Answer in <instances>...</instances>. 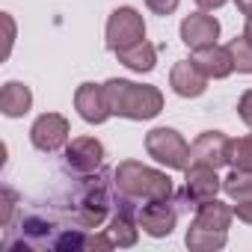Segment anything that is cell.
Wrapping results in <instances>:
<instances>
[{"instance_id":"cell-11","label":"cell","mask_w":252,"mask_h":252,"mask_svg":"<svg viewBox=\"0 0 252 252\" xmlns=\"http://www.w3.org/2000/svg\"><path fill=\"white\" fill-rule=\"evenodd\" d=\"M175 220H178V211L172 208L169 199H155V202H146L137 214V222L146 234L152 237H166L172 234L175 228Z\"/></svg>"},{"instance_id":"cell-21","label":"cell","mask_w":252,"mask_h":252,"mask_svg":"<svg viewBox=\"0 0 252 252\" xmlns=\"http://www.w3.org/2000/svg\"><path fill=\"white\" fill-rule=\"evenodd\" d=\"M228 51H231V60H234V68L240 74H252V45L243 39V36H234L228 42Z\"/></svg>"},{"instance_id":"cell-23","label":"cell","mask_w":252,"mask_h":252,"mask_svg":"<svg viewBox=\"0 0 252 252\" xmlns=\"http://www.w3.org/2000/svg\"><path fill=\"white\" fill-rule=\"evenodd\" d=\"M181 0H146V6L155 12V15H172L178 9Z\"/></svg>"},{"instance_id":"cell-3","label":"cell","mask_w":252,"mask_h":252,"mask_svg":"<svg viewBox=\"0 0 252 252\" xmlns=\"http://www.w3.org/2000/svg\"><path fill=\"white\" fill-rule=\"evenodd\" d=\"M231 217H234V208L211 199L205 205H199L190 228H187V249L193 252H214V249H222L225 240H228V225H231Z\"/></svg>"},{"instance_id":"cell-17","label":"cell","mask_w":252,"mask_h":252,"mask_svg":"<svg viewBox=\"0 0 252 252\" xmlns=\"http://www.w3.org/2000/svg\"><path fill=\"white\" fill-rule=\"evenodd\" d=\"M131 205H134V202H125V199H122V211L110 220V228H107V234L113 237V243H116L119 249L134 246L137 237H140V231H137L140 222H134V217H131Z\"/></svg>"},{"instance_id":"cell-9","label":"cell","mask_w":252,"mask_h":252,"mask_svg":"<svg viewBox=\"0 0 252 252\" xmlns=\"http://www.w3.org/2000/svg\"><path fill=\"white\" fill-rule=\"evenodd\" d=\"M228 146H231V140L222 131H205L190 146V163H202V166L220 169V166L228 163Z\"/></svg>"},{"instance_id":"cell-7","label":"cell","mask_w":252,"mask_h":252,"mask_svg":"<svg viewBox=\"0 0 252 252\" xmlns=\"http://www.w3.org/2000/svg\"><path fill=\"white\" fill-rule=\"evenodd\" d=\"M68 119L60 116V113H45L33 122V128H30V140L39 152H60L63 146H68Z\"/></svg>"},{"instance_id":"cell-16","label":"cell","mask_w":252,"mask_h":252,"mask_svg":"<svg viewBox=\"0 0 252 252\" xmlns=\"http://www.w3.org/2000/svg\"><path fill=\"white\" fill-rule=\"evenodd\" d=\"M30 107H33V92H30V86H24V83H18V80H9V83L3 86V92H0V113L9 116V119H18V116L30 113Z\"/></svg>"},{"instance_id":"cell-8","label":"cell","mask_w":252,"mask_h":252,"mask_svg":"<svg viewBox=\"0 0 252 252\" xmlns=\"http://www.w3.org/2000/svg\"><path fill=\"white\" fill-rule=\"evenodd\" d=\"M104 166V146L95 137H77L65 146V169L74 175H95Z\"/></svg>"},{"instance_id":"cell-6","label":"cell","mask_w":252,"mask_h":252,"mask_svg":"<svg viewBox=\"0 0 252 252\" xmlns=\"http://www.w3.org/2000/svg\"><path fill=\"white\" fill-rule=\"evenodd\" d=\"M143 39H146V24H143V15L134 6L113 9V15L107 21V48L113 54L122 51V48H131Z\"/></svg>"},{"instance_id":"cell-15","label":"cell","mask_w":252,"mask_h":252,"mask_svg":"<svg viewBox=\"0 0 252 252\" xmlns=\"http://www.w3.org/2000/svg\"><path fill=\"white\" fill-rule=\"evenodd\" d=\"M193 63H196V65H199L211 80H222V77H228V74L234 71V60H231L228 45H225V48H220V45L202 48V51H196Z\"/></svg>"},{"instance_id":"cell-2","label":"cell","mask_w":252,"mask_h":252,"mask_svg":"<svg viewBox=\"0 0 252 252\" xmlns=\"http://www.w3.org/2000/svg\"><path fill=\"white\" fill-rule=\"evenodd\" d=\"M107 101H110V113L122 116V119H134V122H146L155 119L163 110V95L158 86H143L134 80H122L113 77L104 83Z\"/></svg>"},{"instance_id":"cell-13","label":"cell","mask_w":252,"mask_h":252,"mask_svg":"<svg viewBox=\"0 0 252 252\" xmlns=\"http://www.w3.org/2000/svg\"><path fill=\"white\" fill-rule=\"evenodd\" d=\"M74 107H77L80 119L89 122V125H101V122H107V119L113 116V113H110L107 92H104V86H98V83H80L77 92H74Z\"/></svg>"},{"instance_id":"cell-5","label":"cell","mask_w":252,"mask_h":252,"mask_svg":"<svg viewBox=\"0 0 252 252\" xmlns=\"http://www.w3.org/2000/svg\"><path fill=\"white\" fill-rule=\"evenodd\" d=\"M146 152L166 169H187L190 166V146L175 128H155L146 134Z\"/></svg>"},{"instance_id":"cell-12","label":"cell","mask_w":252,"mask_h":252,"mask_svg":"<svg viewBox=\"0 0 252 252\" xmlns=\"http://www.w3.org/2000/svg\"><path fill=\"white\" fill-rule=\"evenodd\" d=\"M217 36H220V21L208 12H193L181 21V42L193 51L217 45Z\"/></svg>"},{"instance_id":"cell-28","label":"cell","mask_w":252,"mask_h":252,"mask_svg":"<svg viewBox=\"0 0 252 252\" xmlns=\"http://www.w3.org/2000/svg\"><path fill=\"white\" fill-rule=\"evenodd\" d=\"M237 9L243 12V18H252V0H237Z\"/></svg>"},{"instance_id":"cell-20","label":"cell","mask_w":252,"mask_h":252,"mask_svg":"<svg viewBox=\"0 0 252 252\" xmlns=\"http://www.w3.org/2000/svg\"><path fill=\"white\" fill-rule=\"evenodd\" d=\"M228 163L234 169H252V137L231 140V146H228Z\"/></svg>"},{"instance_id":"cell-29","label":"cell","mask_w":252,"mask_h":252,"mask_svg":"<svg viewBox=\"0 0 252 252\" xmlns=\"http://www.w3.org/2000/svg\"><path fill=\"white\" fill-rule=\"evenodd\" d=\"M243 39L252 45V18H246V27H243Z\"/></svg>"},{"instance_id":"cell-26","label":"cell","mask_w":252,"mask_h":252,"mask_svg":"<svg viewBox=\"0 0 252 252\" xmlns=\"http://www.w3.org/2000/svg\"><path fill=\"white\" fill-rule=\"evenodd\" d=\"M234 217H237L240 222L252 225V199H246V202H237V205H234Z\"/></svg>"},{"instance_id":"cell-24","label":"cell","mask_w":252,"mask_h":252,"mask_svg":"<svg viewBox=\"0 0 252 252\" xmlns=\"http://www.w3.org/2000/svg\"><path fill=\"white\" fill-rule=\"evenodd\" d=\"M12 211H15V193H12L9 187H3V228H9Z\"/></svg>"},{"instance_id":"cell-25","label":"cell","mask_w":252,"mask_h":252,"mask_svg":"<svg viewBox=\"0 0 252 252\" xmlns=\"http://www.w3.org/2000/svg\"><path fill=\"white\" fill-rule=\"evenodd\" d=\"M0 21H3V27H6V48H3V57H9L12 42H15V21H12V15H9V12L0 15Z\"/></svg>"},{"instance_id":"cell-10","label":"cell","mask_w":252,"mask_h":252,"mask_svg":"<svg viewBox=\"0 0 252 252\" xmlns=\"http://www.w3.org/2000/svg\"><path fill=\"white\" fill-rule=\"evenodd\" d=\"M184 172H187V178H184V181H187V184H184V199H187V202H193V205L199 208V205L217 199V193H220V187H222V181L217 178V169L202 166V163H190Z\"/></svg>"},{"instance_id":"cell-22","label":"cell","mask_w":252,"mask_h":252,"mask_svg":"<svg viewBox=\"0 0 252 252\" xmlns=\"http://www.w3.org/2000/svg\"><path fill=\"white\" fill-rule=\"evenodd\" d=\"M237 116L243 119V125H249L252 128V89H246L237 101Z\"/></svg>"},{"instance_id":"cell-27","label":"cell","mask_w":252,"mask_h":252,"mask_svg":"<svg viewBox=\"0 0 252 252\" xmlns=\"http://www.w3.org/2000/svg\"><path fill=\"white\" fill-rule=\"evenodd\" d=\"M196 3H199L202 9H220V6L228 3V0H196Z\"/></svg>"},{"instance_id":"cell-14","label":"cell","mask_w":252,"mask_h":252,"mask_svg":"<svg viewBox=\"0 0 252 252\" xmlns=\"http://www.w3.org/2000/svg\"><path fill=\"white\" fill-rule=\"evenodd\" d=\"M208 74L193 63V60H181V63H175L172 65V71H169V86L175 89V95H181V98H199L205 89H208Z\"/></svg>"},{"instance_id":"cell-18","label":"cell","mask_w":252,"mask_h":252,"mask_svg":"<svg viewBox=\"0 0 252 252\" xmlns=\"http://www.w3.org/2000/svg\"><path fill=\"white\" fill-rule=\"evenodd\" d=\"M116 60L122 63V65H128L131 71H152L155 65H158V51H155V45H149L146 39L143 42H137V45H131V48H122V51H116Z\"/></svg>"},{"instance_id":"cell-19","label":"cell","mask_w":252,"mask_h":252,"mask_svg":"<svg viewBox=\"0 0 252 252\" xmlns=\"http://www.w3.org/2000/svg\"><path fill=\"white\" fill-rule=\"evenodd\" d=\"M222 190L234 202L252 199V169H231V175L222 181Z\"/></svg>"},{"instance_id":"cell-4","label":"cell","mask_w":252,"mask_h":252,"mask_svg":"<svg viewBox=\"0 0 252 252\" xmlns=\"http://www.w3.org/2000/svg\"><path fill=\"white\" fill-rule=\"evenodd\" d=\"M107 211H110V193H107V172H95L86 178L83 190L77 193L74 199V208H71V222L83 231L89 228H98L104 220H107Z\"/></svg>"},{"instance_id":"cell-1","label":"cell","mask_w":252,"mask_h":252,"mask_svg":"<svg viewBox=\"0 0 252 252\" xmlns=\"http://www.w3.org/2000/svg\"><path fill=\"white\" fill-rule=\"evenodd\" d=\"M113 187L119 199L125 202H155V199H172V178L160 169H152L137 160H122L113 169Z\"/></svg>"}]
</instances>
